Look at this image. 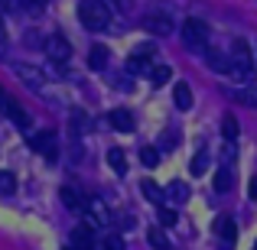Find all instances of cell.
Returning <instances> with one entry per match:
<instances>
[{
  "mask_svg": "<svg viewBox=\"0 0 257 250\" xmlns=\"http://www.w3.org/2000/svg\"><path fill=\"white\" fill-rule=\"evenodd\" d=\"M78 20H82L85 30L101 33L111 23V10L104 7V0H82V4H78Z\"/></svg>",
  "mask_w": 257,
  "mask_h": 250,
  "instance_id": "cell-1",
  "label": "cell"
},
{
  "mask_svg": "<svg viewBox=\"0 0 257 250\" xmlns=\"http://www.w3.org/2000/svg\"><path fill=\"white\" fill-rule=\"evenodd\" d=\"M182 46L192 52H205L208 49V23L199 17H189L182 23Z\"/></svg>",
  "mask_w": 257,
  "mask_h": 250,
  "instance_id": "cell-2",
  "label": "cell"
},
{
  "mask_svg": "<svg viewBox=\"0 0 257 250\" xmlns=\"http://www.w3.org/2000/svg\"><path fill=\"white\" fill-rule=\"evenodd\" d=\"M231 75L238 78V82H247V78L254 75V59H251V46L244 43V39H234L231 43Z\"/></svg>",
  "mask_w": 257,
  "mask_h": 250,
  "instance_id": "cell-3",
  "label": "cell"
},
{
  "mask_svg": "<svg viewBox=\"0 0 257 250\" xmlns=\"http://www.w3.org/2000/svg\"><path fill=\"white\" fill-rule=\"evenodd\" d=\"M43 49H46V56H49V62H52V65H62V62H69V59H72V46H69V39L59 36V33L46 39Z\"/></svg>",
  "mask_w": 257,
  "mask_h": 250,
  "instance_id": "cell-4",
  "label": "cell"
},
{
  "mask_svg": "<svg viewBox=\"0 0 257 250\" xmlns=\"http://www.w3.org/2000/svg\"><path fill=\"white\" fill-rule=\"evenodd\" d=\"M30 146L36 153H43L46 159H56L59 156V137H56V130H39V133H33Z\"/></svg>",
  "mask_w": 257,
  "mask_h": 250,
  "instance_id": "cell-5",
  "label": "cell"
},
{
  "mask_svg": "<svg viewBox=\"0 0 257 250\" xmlns=\"http://www.w3.org/2000/svg\"><path fill=\"white\" fill-rule=\"evenodd\" d=\"M85 221L91 227H101V224H111V211L101 198H88L85 201Z\"/></svg>",
  "mask_w": 257,
  "mask_h": 250,
  "instance_id": "cell-6",
  "label": "cell"
},
{
  "mask_svg": "<svg viewBox=\"0 0 257 250\" xmlns=\"http://www.w3.org/2000/svg\"><path fill=\"white\" fill-rule=\"evenodd\" d=\"M144 30L150 33V36H160V39H163V36H170L176 26H173V20L166 17V13H150V17H144Z\"/></svg>",
  "mask_w": 257,
  "mask_h": 250,
  "instance_id": "cell-7",
  "label": "cell"
},
{
  "mask_svg": "<svg viewBox=\"0 0 257 250\" xmlns=\"http://www.w3.org/2000/svg\"><path fill=\"white\" fill-rule=\"evenodd\" d=\"M13 72H17V78H20V82H23L26 88H33V91H39V88L46 85L43 72H39V69H33V65H23V62H17V65H13Z\"/></svg>",
  "mask_w": 257,
  "mask_h": 250,
  "instance_id": "cell-8",
  "label": "cell"
},
{
  "mask_svg": "<svg viewBox=\"0 0 257 250\" xmlns=\"http://www.w3.org/2000/svg\"><path fill=\"white\" fill-rule=\"evenodd\" d=\"M0 111H4L7 117L13 120V124H17L20 130H26V127H30V117H26V111H23V107H20L13 98H10V94H4V101H0Z\"/></svg>",
  "mask_w": 257,
  "mask_h": 250,
  "instance_id": "cell-9",
  "label": "cell"
},
{
  "mask_svg": "<svg viewBox=\"0 0 257 250\" xmlns=\"http://www.w3.org/2000/svg\"><path fill=\"white\" fill-rule=\"evenodd\" d=\"M107 124H111L114 130H120V133H131L134 127H137V120H134L131 111H124V107H114V111L107 114Z\"/></svg>",
  "mask_w": 257,
  "mask_h": 250,
  "instance_id": "cell-10",
  "label": "cell"
},
{
  "mask_svg": "<svg viewBox=\"0 0 257 250\" xmlns=\"http://www.w3.org/2000/svg\"><path fill=\"white\" fill-rule=\"evenodd\" d=\"M205 62H208V69H212V72H231V59H228V52L212 49V46L205 49Z\"/></svg>",
  "mask_w": 257,
  "mask_h": 250,
  "instance_id": "cell-11",
  "label": "cell"
},
{
  "mask_svg": "<svg viewBox=\"0 0 257 250\" xmlns=\"http://www.w3.org/2000/svg\"><path fill=\"white\" fill-rule=\"evenodd\" d=\"M153 69H157V65H150V56H137V52H134V56L127 59V72H131V75H153Z\"/></svg>",
  "mask_w": 257,
  "mask_h": 250,
  "instance_id": "cell-12",
  "label": "cell"
},
{
  "mask_svg": "<svg viewBox=\"0 0 257 250\" xmlns=\"http://www.w3.org/2000/svg\"><path fill=\"white\" fill-rule=\"evenodd\" d=\"M173 101H176V107H179V111H189V107H192V88H189L186 82H176Z\"/></svg>",
  "mask_w": 257,
  "mask_h": 250,
  "instance_id": "cell-13",
  "label": "cell"
},
{
  "mask_svg": "<svg viewBox=\"0 0 257 250\" xmlns=\"http://www.w3.org/2000/svg\"><path fill=\"white\" fill-rule=\"evenodd\" d=\"M107 59H111V52H107L104 46H91V52H88V65H91L94 72L107 69Z\"/></svg>",
  "mask_w": 257,
  "mask_h": 250,
  "instance_id": "cell-14",
  "label": "cell"
},
{
  "mask_svg": "<svg viewBox=\"0 0 257 250\" xmlns=\"http://www.w3.org/2000/svg\"><path fill=\"white\" fill-rule=\"evenodd\" d=\"M85 201H88V198H82V195H78L72 185L62 188V205H65V208H72V211H85Z\"/></svg>",
  "mask_w": 257,
  "mask_h": 250,
  "instance_id": "cell-15",
  "label": "cell"
},
{
  "mask_svg": "<svg viewBox=\"0 0 257 250\" xmlns=\"http://www.w3.org/2000/svg\"><path fill=\"white\" fill-rule=\"evenodd\" d=\"M69 127H72V133H75V137H82V133L91 130V120H88V114H85V111H72Z\"/></svg>",
  "mask_w": 257,
  "mask_h": 250,
  "instance_id": "cell-16",
  "label": "cell"
},
{
  "mask_svg": "<svg viewBox=\"0 0 257 250\" xmlns=\"http://www.w3.org/2000/svg\"><path fill=\"white\" fill-rule=\"evenodd\" d=\"M72 247H78V250H91L94 247V240H91V227H75L72 231Z\"/></svg>",
  "mask_w": 257,
  "mask_h": 250,
  "instance_id": "cell-17",
  "label": "cell"
},
{
  "mask_svg": "<svg viewBox=\"0 0 257 250\" xmlns=\"http://www.w3.org/2000/svg\"><path fill=\"white\" fill-rule=\"evenodd\" d=\"M140 192H144L147 201H157V205L163 208V188H160L153 179H144V182H140Z\"/></svg>",
  "mask_w": 257,
  "mask_h": 250,
  "instance_id": "cell-18",
  "label": "cell"
},
{
  "mask_svg": "<svg viewBox=\"0 0 257 250\" xmlns=\"http://www.w3.org/2000/svg\"><path fill=\"white\" fill-rule=\"evenodd\" d=\"M215 234H218L221 240H228V244H231V240L238 237V227H234L231 218H218V221H215Z\"/></svg>",
  "mask_w": 257,
  "mask_h": 250,
  "instance_id": "cell-19",
  "label": "cell"
},
{
  "mask_svg": "<svg viewBox=\"0 0 257 250\" xmlns=\"http://www.w3.org/2000/svg\"><path fill=\"white\" fill-rule=\"evenodd\" d=\"M231 98L238 101V104L254 107V111H257V88H234V91H231Z\"/></svg>",
  "mask_w": 257,
  "mask_h": 250,
  "instance_id": "cell-20",
  "label": "cell"
},
{
  "mask_svg": "<svg viewBox=\"0 0 257 250\" xmlns=\"http://www.w3.org/2000/svg\"><path fill=\"white\" fill-rule=\"evenodd\" d=\"M147 240H150V247H157V250H173L163 227H150V231H147Z\"/></svg>",
  "mask_w": 257,
  "mask_h": 250,
  "instance_id": "cell-21",
  "label": "cell"
},
{
  "mask_svg": "<svg viewBox=\"0 0 257 250\" xmlns=\"http://www.w3.org/2000/svg\"><path fill=\"white\" fill-rule=\"evenodd\" d=\"M107 163H111V169H114V172H120V175L127 172V156H124V150H120V146L107 150Z\"/></svg>",
  "mask_w": 257,
  "mask_h": 250,
  "instance_id": "cell-22",
  "label": "cell"
},
{
  "mask_svg": "<svg viewBox=\"0 0 257 250\" xmlns=\"http://www.w3.org/2000/svg\"><path fill=\"white\" fill-rule=\"evenodd\" d=\"M166 195H170L173 201H179V205H182V201H189V185H186V182H179V179H176V182H170Z\"/></svg>",
  "mask_w": 257,
  "mask_h": 250,
  "instance_id": "cell-23",
  "label": "cell"
},
{
  "mask_svg": "<svg viewBox=\"0 0 257 250\" xmlns=\"http://www.w3.org/2000/svg\"><path fill=\"white\" fill-rule=\"evenodd\" d=\"M231 188V172H228V166L215 169V192H228Z\"/></svg>",
  "mask_w": 257,
  "mask_h": 250,
  "instance_id": "cell-24",
  "label": "cell"
},
{
  "mask_svg": "<svg viewBox=\"0 0 257 250\" xmlns=\"http://www.w3.org/2000/svg\"><path fill=\"white\" fill-rule=\"evenodd\" d=\"M104 7L111 13H124V17H127V13H134V0H104Z\"/></svg>",
  "mask_w": 257,
  "mask_h": 250,
  "instance_id": "cell-25",
  "label": "cell"
},
{
  "mask_svg": "<svg viewBox=\"0 0 257 250\" xmlns=\"http://www.w3.org/2000/svg\"><path fill=\"white\" fill-rule=\"evenodd\" d=\"M205 169H208V153L202 150V153H195V156H192V166H189V172H192V175H202Z\"/></svg>",
  "mask_w": 257,
  "mask_h": 250,
  "instance_id": "cell-26",
  "label": "cell"
},
{
  "mask_svg": "<svg viewBox=\"0 0 257 250\" xmlns=\"http://www.w3.org/2000/svg\"><path fill=\"white\" fill-rule=\"evenodd\" d=\"M221 133H225L228 143H234V140H238V120H234V117H225V120H221Z\"/></svg>",
  "mask_w": 257,
  "mask_h": 250,
  "instance_id": "cell-27",
  "label": "cell"
},
{
  "mask_svg": "<svg viewBox=\"0 0 257 250\" xmlns=\"http://www.w3.org/2000/svg\"><path fill=\"white\" fill-rule=\"evenodd\" d=\"M140 163H144L147 169H153L160 163V150H153V146H144V150H140Z\"/></svg>",
  "mask_w": 257,
  "mask_h": 250,
  "instance_id": "cell-28",
  "label": "cell"
},
{
  "mask_svg": "<svg viewBox=\"0 0 257 250\" xmlns=\"http://www.w3.org/2000/svg\"><path fill=\"white\" fill-rule=\"evenodd\" d=\"M176 221H179V214L173 211V208H160V227H176Z\"/></svg>",
  "mask_w": 257,
  "mask_h": 250,
  "instance_id": "cell-29",
  "label": "cell"
},
{
  "mask_svg": "<svg viewBox=\"0 0 257 250\" xmlns=\"http://www.w3.org/2000/svg\"><path fill=\"white\" fill-rule=\"evenodd\" d=\"M150 82L153 85H166V82H170V65H157L153 75H150Z\"/></svg>",
  "mask_w": 257,
  "mask_h": 250,
  "instance_id": "cell-30",
  "label": "cell"
},
{
  "mask_svg": "<svg viewBox=\"0 0 257 250\" xmlns=\"http://www.w3.org/2000/svg\"><path fill=\"white\" fill-rule=\"evenodd\" d=\"M101 247H104V250H127V244H124V237H120V234H107Z\"/></svg>",
  "mask_w": 257,
  "mask_h": 250,
  "instance_id": "cell-31",
  "label": "cell"
},
{
  "mask_svg": "<svg viewBox=\"0 0 257 250\" xmlns=\"http://www.w3.org/2000/svg\"><path fill=\"white\" fill-rule=\"evenodd\" d=\"M13 188H17V179L10 172H0V195H13Z\"/></svg>",
  "mask_w": 257,
  "mask_h": 250,
  "instance_id": "cell-32",
  "label": "cell"
},
{
  "mask_svg": "<svg viewBox=\"0 0 257 250\" xmlns=\"http://www.w3.org/2000/svg\"><path fill=\"white\" fill-rule=\"evenodd\" d=\"M20 4H23L26 13H33V17H36V13L46 10V4H49V0H20Z\"/></svg>",
  "mask_w": 257,
  "mask_h": 250,
  "instance_id": "cell-33",
  "label": "cell"
},
{
  "mask_svg": "<svg viewBox=\"0 0 257 250\" xmlns=\"http://www.w3.org/2000/svg\"><path fill=\"white\" fill-rule=\"evenodd\" d=\"M20 10H23L20 0H0V17H4V13H20Z\"/></svg>",
  "mask_w": 257,
  "mask_h": 250,
  "instance_id": "cell-34",
  "label": "cell"
},
{
  "mask_svg": "<svg viewBox=\"0 0 257 250\" xmlns=\"http://www.w3.org/2000/svg\"><path fill=\"white\" fill-rule=\"evenodd\" d=\"M176 140H179V133H176V137H173V130H170V133H163V140H160V150H173Z\"/></svg>",
  "mask_w": 257,
  "mask_h": 250,
  "instance_id": "cell-35",
  "label": "cell"
},
{
  "mask_svg": "<svg viewBox=\"0 0 257 250\" xmlns=\"http://www.w3.org/2000/svg\"><path fill=\"white\" fill-rule=\"evenodd\" d=\"M134 52H137V56H157V46H153V43H144V46H137V49H134Z\"/></svg>",
  "mask_w": 257,
  "mask_h": 250,
  "instance_id": "cell-36",
  "label": "cell"
},
{
  "mask_svg": "<svg viewBox=\"0 0 257 250\" xmlns=\"http://www.w3.org/2000/svg\"><path fill=\"white\" fill-rule=\"evenodd\" d=\"M26 46H30V49H39V46H46V43L39 39V33H26Z\"/></svg>",
  "mask_w": 257,
  "mask_h": 250,
  "instance_id": "cell-37",
  "label": "cell"
},
{
  "mask_svg": "<svg viewBox=\"0 0 257 250\" xmlns=\"http://www.w3.org/2000/svg\"><path fill=\"white\" fill-rule=\"evenodd\" d=\"M247 195H251V198H257V175H254L251 182H247Z\"/></svg>",
  "mask_w": 257,
  "mask_h": 250,
  "instance_id": "cell-38",
  "label": "cell"
},
{
  "mask_svg": "<svg viewBox=\"0 0 257 250\" xmlns=\"http://www.w3.org/2000/svg\"><path fill=\"white\" fill-rule=\"evenodd\" d=\"M4 36H7V33H4V17H0V43H4Z\"/></svg>",
  "mask_w": 257,
  "mask_h": 250,
  "instance_id": "cell-39",
  "label": "cell"
},
{
  "mask_svg": "<svg viewBox=\"0 0 257 250\" xmlns=\"http://www.w3.org/2000/svg\"><path fill=\"white\" fill-rule=\"evenodd\" d=\"M0 101H4V88H0Z\"/></svg>",
  "mask_w": 257,
  "mask_h": 250,
  "instance_id": "cell-40",
  "label": "cell"
},
{
  "mask_svg": "<svg viewBox=\"0 0 257 250\" xmlns=\"http://www.w3.org/2000/svg\"><path fill=\"white\" fill-rule=\"evenodd\" d=\"M69 250H78V247H69Z\"/></svg>",
  "mask_w": 257,
  "mask_h": 250,
  "instance_id": "cell-41",
  "label": "cell"
},
{
  "mask_svg": "<svg viewBox=\"0 0 257 250\" xmlns=\"http://www.w3.org/2000/svg\"><path fill=\"white\" fill-rule=\"evenodd\" d=\"M254 250H257V247H254Z\"/></svg>",
  "mask_w": 257,
  "mask_h": 250,
  "instance_id": "cell-42",
  "label": "cell"
}]
</instances>
